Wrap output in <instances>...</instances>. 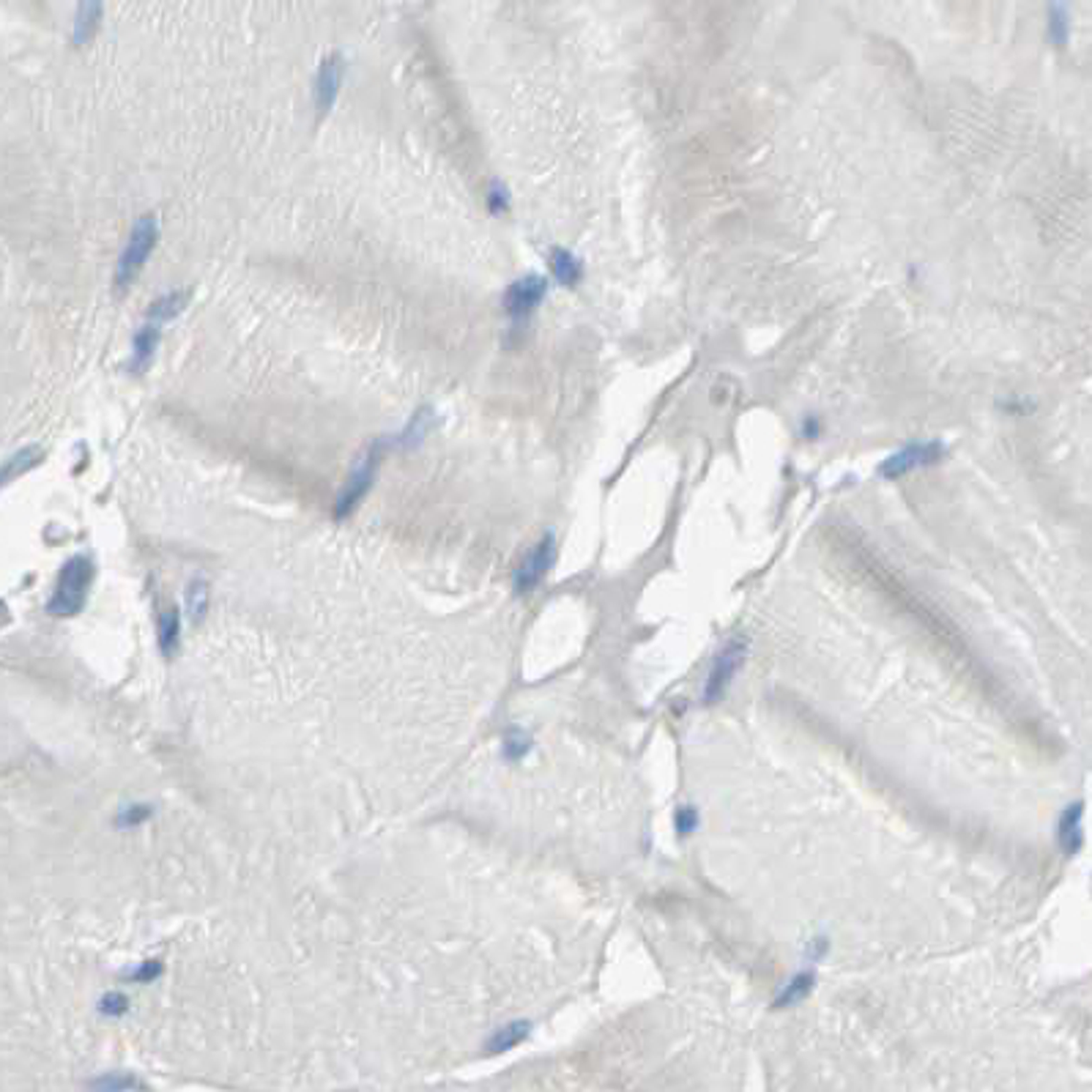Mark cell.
<instances>
[{
  "label": "cell",
  "mask_w": 1092,
  "mask_h": 1092,
  "mask_svg": "<svg viewBox=\"0 0 1092 1092\" xmlns=\"http://www.w3.org/2000/svg\"><path fill=\"white\" fill-rule=\"evenodd\" d=\"M944 458H947V446L939 439L909 441L900 449H896L893 455L881 460L876 471L884 479H900L912 471H920V468H934Z\"/></svg>",
  "instance_id": "2"
},
{
  "label": "cell",
  "mask_w": 1092,
  "mask_h": 1092,
  "mask_svg": "<svg viewBox=\"0 0 1092 1092\" xmlns=\"http://www.w3.org/2000/svg\"><path fill=\"white\" fill-rule=\"evenodd\" d=\"M827 947H830V944H827V939H813V942H810V947H808V958H810L813 964H816V961H822L824 953H827Z\"/></svg>",
  "instance_id": "29"
},
{
  "label": "cell",
  "mask_w": 1092,
  "mask_h": 1092,
  "mask_svg": "<svg viewBox=\"0 0 1092 1092\" xmlns=\"http://www.w3.org/2000/svg\"><path fill=\"white\" fill-rule=\"evenodd\" d=\"M529 750H532L529 734H523L520 728H510L507 737H504V759L507 762H520Z\"/></svg>",
  "instance_id": "23"
},
{
  "label": "cell",
  "mask_w": 1092,
  "mask_h": 1092,
  "mask_svg": "<svg viewBox=\"0 0 1092 1092\" xmlns=\"http://www.w3.org/2000/svg\"><path fill=\"white\" fill-rule=\"evenodd\" d=\"M488 206H490V211H493V214H504V211L510 209V194H507V190H504L498 181H493V184H490V192H488Z\"/></svg>",
  "instance_id": "25"
},
{
  "label": "cell",
  "mask_w": 1092,
  "mask_h": 1092,
  "mask_svg": "<svg viewBox=\"0 0 1092 1092\" xmlns=\"http://www.w3.org/2000/svg\"><path fill=\"white\" fill-rule=\"evenodd\" d=\"M91 1090H146V1084L140 1079H134L129 1073H107L102 1079H96L88 1084Z\"/></svg>",
  "instance_id": "21"
},
{
  "label": "cell",
  "mask_w": 1092,
  "mask_h": 1092,
  "mask_svg": "<svg viewBox=\"0 0 1092 1092\" xmlns=\"http://www.w3.org/2000/svg\"><path fill=\"white\" fill-rule=\"evenodd\" d=\"M99 22H102V3H99V0H82L75 17L77 44H82V41H88V38L94 36Z\"/></svg>",
  "instance_id": "17"
},
{
  "label": "cell",
  "mask_w": 1092,
  "mask_h": 1092,
  "mask_svg": "<svg viewBox=\"0 0 1092 1092\" xmlns=\"http://www.w3.org/2000/svg\"><path fill=\"white\" fill-rule=\"evenodd\" d=\"M1057 841L1068 857H1076L1081 852V846H1084V803H1071L1062 810L1059 824H1057Z\"/></svg>",
  "instance_id": "9"
},
{
  "label": "cell",
  "mask_w": 1092,
  "mask_h": 1092,
  "mask_svg": "<svg viewBox=\"0 0 1092 1092\" xmlns=\"http://www.w3.org/2000/svg\"><path fill=\"white\" fill-rule=\"evenodd\" d=\"M190 302V290H175V293H165L159 296L151 307H148V321L153 324H162V321H172L175 315L184 312V307Z\"/></svg>",
  "instance_id": "16"
},
{
  "label": "cell",
  "mask_w": 1092,
  "mask_h": 1092,
  "mask_svg": "<svg viewBox=\"0 0 1092 1092\" xmlns=\"http://www.w3.org/2000/svg\"><path fill=\"white\" fill-rule=\"evenodd\" d=\"M529 1030H532L529 1021H512V1024H507V1027H501V1030H496V1033L490 1035V1040L485 1043V1052L488 1054L510 1052V1049H515V1046H520V1043L529 1037Z\"/></svg>",
  "instance_id": "12"
},
{
  "label": "cell",
  "mask_w": 1092,
  "mask_h": 1092,
  "mask_svg": "<svg viewBox=\"0 0 1092 1092\" xmlns=\"http://www.w3.org/2000/svg\"><path fill=\"white\" fill-rule=\"evenodd\" d=\"M745 654H747V644L742 638H731L726 647L717 651V657H715V663H712V671H709L707 682H704V693H701L704 704H717V701L726 695L731 679L737 676V671L742 669V663H745Z\"/></svg>",
  "instance_id": "4"
},
{
  "label": "cell",
  "mask_w": 1092,
  "mask_h": 1092,
  "mask_svg": "<svg viewBox=\"0 0 1092 1092\" xmlns=\"http://www.w3.org/2000/svg\"><path fill=\"white\" fill-rule=\"evenodd\" d=\"M156 345H159V329L156 324L143 326L132 340V373L140 375L146 373L153 362V353H156Z\"/></svg>",
  "instance_id": "11"
},
{
  "label": "cell",
  "mask_w": 1092,
  "mask_h": 1092,
  "mask_svg": "<svg viewBox=\"0 0 1092 1092\" xmlns=\"http://www.w3.org/2000/svg\"><path fill=\"white\" fill-rule=\"evenodd\" d=\"M554 561H556V536L548 532V535L542 536L535 548L526 554V558L520 561V567H517L515 573V592L517 594L535 592L536 586L545 580V575L551 573Z\"/></svg>",
  "instance_id": "6"
},
{
  "label": "cell",
  "mask_w": 1092,
  "mask_h": 1092,
  "mask_svg": "<svg viewBox=\"0 0 1092 1092\" xmlns=\"http://www.w3.org/2000/svg\"><path fill=\"white\" fill-rule=\"evenodd\" d=\"M99 1011L107 1015H124L129 1011V999L121 994V991H110L107 996H102L99 1002Z\"/></svg>",
  "instance_id": "24"
},
{
  "label": "cell",
  "mask_w": 1092,
  "mask_h": 1092,
  "mask_svg": "<svg viewBox=\"0 0 1092 1092\" xmlns=\"http://www.w3.org/2000/svg\"><path fill=\"white\" fill-rule=\"evenodd\" d=\"M545 293H548L545 277H539V274H526V277H520V280H515L512 285L507 287V293H504V309H507L510 318L526 321V318L535 315L536 307L542 305Z\"/></svg>",
  "instance_id": "7"
},
{
  "label": "cell",
  "mask_w": 1092,
  "mask_h": 1092,
  "mask_svg": "<svg viewBox=\"0 0 1092 1092\" xmlns=\"http://www.w3.org/2000/svg\"><path fill=\"white\" fill-rule=\"evenodd\" d=\"M1071 36V6L1068 0H1049V38L1054 47H1065Z\"/></svg>",
  "instance_id": "14"
},
{
  "label": "cell",
  "mask_w": 1092,
  "mask_h": 1092,
  "mask_svg": "<svg viewBox=\"0 0 1092 1092\" xmlns=\"http://www.w3.org/2000/svg\"><path fill=\"white\" fill-rule=\"evenodd\" d=\"M698 824H701V816H698V808L695 805H679L676 808V813H673V830H676V835L685 841V838H690L695 830H698Z\"/></svg>",
  "instance_id": "22"
},
{
  "label": "cell",
  "mask_w": 1092,
  "mask_h": 1092,
  "mask_svg": "<svg viewBox=\"0 0 1092 1092\" xmlns=\"http://www.w3.org/2000/svg\"><path fill=\"white\" fill-rule=\"evenodd\" d=\"M153 810L148 808V805H134V808H126L124 813H121V819H118V824L121 827H134V824L146 822L148 816H151Z\"/></svg>",
  "instance_id": "26"
},
{
  "label": "cell",
  "mask_w": 1092,
  "mask_h": 1092,
  "mask_svg": "<svg viewBox=\"0 0 1092 1092\" xmlns=\"http://www.w3.org/2000/svg\"><path fill=\"white\" fill-rule=\"evenodd\" d=\"M340 85H343V57L334 53V56H329L321 63L318 77H315V107H318V115L331 110L334 99L340 94Z\"/></svg>",
  "instance_id": "8"
},
{
  "label": "cell",
  "mask_w": 1092,
  "mask_h": 1092,
  "mask_svg": "<svg viewBox=\"0 0 1092 1092\" xmlns=\"http://www.w3.org/2000/svg\"><path fill=\"white\" fill-rule=\"evenodd\" d=\"M548 263H551V274H554L558 285L575 287L583 280V263L578 261V255H573L570 249L554 247L551 255H548Z\"/></svg>",
  "instance_id": "10"
},
{
  "label": "cell",
  "mask_w": 1092,
  "mask_h": 1092,
  "mask_svg": "<svg viewBox=\"0 0 1092 1092\" xmlns=\"http://www.w3.org/2000/svg\"><path fill=\"white\" fill-rule=\"evenodd\" d=\"M178 632H181V616L175 608L159 616V649L165 657H171L178 647Z\"/></svg>",
  "instance_id": "18"
},
{
  "label": "cell",
  "mask_w": 1092,
  "mask_h": 1092,
  "mask_svg": "<svg viewBox=\"0 0 1092 1092\" xmlns=\"http://www.w3.org/2000/svg\"><path fill=\"white\" fill-rule=\"evenodd\" d=\"M430 427H433V414H430V408H421L420 414H414V420L408 421V427L402 430V436L398 441H400L402 446H417L427 436Z\"/></svg>",
  "instance_id": "20"
},
{
  "label": "cell",
  "mask_w": 1092,
  "mask_h": 1092,
  "mask_svg": "<svg viewBox=\"0 0 1092 1092\" xmlns=\"http://www.w3.org/2000/svg\"><path fill=\"white\" fill-rule=\"evenodd\" d=\"M91 578H94V564L88 556H72L57 575V586L50 603H47V613L53 616H77L85 605V597H88V586H91Z\"/></svg>",
  "instance_id": "1"
},
{
  "label": "cell",
  "mask_w": 1092,
  "mask_h": 1092,
  "mask_svg": "<svg viewBox=\"0 0 1092 1092\" xmlns=\"http://www.w3.org/2000/svg\"><path fill=\"white\" fill-rule=\"evenodd\" d=\"M381 449H383L381 441H378V444H373V446L367 449V455H364V458L356 463L353 474L348 477V485L343 488L340 498H337L334 515L345 517L356 510V504L362 501L364 493H367V490H370V485H373V479H375V471H378V463H381V455H383Z\"/></svg>",
  "instance_id": "5"
},
{
  "label": "cell",
  "mask_w": 1092,
  "mask_h": 1092,
  "mask_svg": "<svg viewBox=\"0 0 1092 1092\" xmlns=\"http://www.w3.org/2000/svg\"><path fill=\"white\" fill-rule=\"evenodd\" d=\"M156 239H159V228H156V219L151 214L140 216L134 222L132 233H129V241L124 247V255L118 261V285H129L134 277L140 274V268L146 266L148 255L156 247Z\"/></svg>",
  "instance_id": "3"
},
{
  "label": "cell",
  "mask_w": 1092,
  "mask_h": 1092,
  "mask_svg": "<svg viewBox=\"0 0 1092 1092\" xmlns=\"http://www.w3.org/2000/svg\"><path fill=\"white\" fill-rule=\"evenodd\" d=\"M41 460H44V449H41V446H25V449H17L11 458L3 463V482L9 485L14 477L28 474L31 468H36Z\"/></svg>",
  "instance_id": "15"
},
{
  "label": "cell",
  "mask_w": 1092,
  "mask_h": 1092,
  "mask_svg": "<svg viewBox=\"0 0 1092 1092\" xmlns=\"http://www.w3.org/2000/svg\"><path fill=\"white\" fill-rule=\"evenodd\" d=\"M822 436V420L819 417H813V414H808L803 420V439L805 441H816Z\"/></svg>",
  "instance_id": "28"
},
{
  "label": "cell",
  "mask_w": 1092,
  "mask_h": 1092,
  "mask_svg": "<svg viewBox=\"0 0 1092 1092\" xmlns=\"http://www.w3.org/2000/svg\"><path fill=\"white\" fill-rule=\"evenodd\" d=\"M162 975V964L159 961H146L137 972H132V980H137V983H148V980H156V977Z\"/></svg>",
  "instance_id": "27"
},
{
  "label": "cell",
  "mask_w": 1092,
  "mask_h": 1092,
  "mask_svg": "<svg viewBox=\"0 0 1092 1092\" xmlns=\"http://www.w3.org/2000/svg\"><path fill=\"white\" fill-rule=\"evenodd\" d=\"M209 583L206 580H192L190 592H187V608H190L192 622H203V616L209 611Z\"/></svg>",
  "instance_id": "19"
},
{
  "label": "cell",
  "mask_w": 1092,
  "mask_h": 1092,
  "mask_svg": "<svg viewBox=\"0 0 1092 1092\" xmlns=\"http://www.w3.org/2000/svg\"><path fill=\"white\" fill-rule=\"evenodd\" d=\"M813 986H816V975H813V972H800V975H794L784 986V991L775 996L772 1008H775V1011L794 1008L797 1002H803L805 996L813 991Z\"/></svg>",
  "instance_id": "13"
}]
</instances>
